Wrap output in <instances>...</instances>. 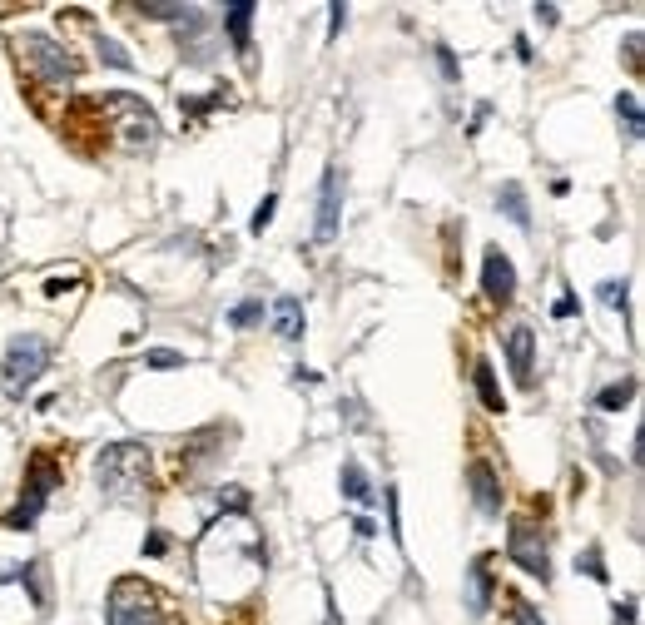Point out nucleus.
I'll return each mask as SVG.
<instances>
[{
  "label": "nucleus",
  "mask_w": 645,
  "mask_h": 625,
  "mask_svg": "<svg viewBox=\"0 0 645 625\" xmlns=\"http://www.w3.org/2000/svg\"><path fill=\"white\" fill-rule=\"evenodd\" d=\"M601 298H606L611 308H626V283H601Z\"/></svg>",
  "instance_id": "29"
},
{
  "label": "nucleus",
  "mask_w": 645,
  "mask_h": 625,
  "mask_svg": "<svg viewBox=\"0 0 645 625\" xmlns=\"http://www.w3.org/2000/svg\"><path fill=\"white\" fill-rule=\"evenodd\" d=\"M507 601H512V621L516 625H546L541 621V611H536L531 601H521V596H507Z\"/></svg>",
  "instance_id": "23"
},
{
  "label": "nucleus",
  "mask_w": 645,
  "mask_h": 625,
  "mask_svg": "<svg viewBox=\"0 0 645 625\" xmlns=\"http://www.w3.org/2000/svg\"><path fill=\"white\" fill-rule=\"evenodd\" d=\"M338 219H343V169H323V189H318V224H313V239L318 244H333L338 239Z\"/></svg>",
  "instance_id": "8"
},
{
  "label": "nucleus",
  "mask_w": 645,
  "mask_h": 625,
  "mask_svg": "<svg viewBox=\"0 0 645 625\" xmlns=\"http://www.w3.org/2000/svg\"><path fill=\"white\" fill-rule=\"evenodd\" d=\"M338 487H343V497L358 501V506H368V501H373V482H368V472H363L358 462H343V477H338Z\"/></svg>",
  "instance_id": "16"
},
{
  "label": "nucleus",
  "mask_w": 645,
  "mask_h": 625,
  "mask_svg": "<svg viewBox=\"0 0 645 625\" xmlns=\"http://www.w3.org/2000/svg\"><path fill=\"white\" fill-rule=\"evenodd\" d=\"M626 65H631V70H641V30H631V35H626Z\"/></svg>",
  "instance_id": "28"
},
{
  "label": "nucleus",
  "mask_w": 645,
  "mask_h": 625,
  "mask_svg": "<svg viewBox=\"0 0 645 625\" xmlns=\"http://www.w3.org/2000/svg\"><path fill=\"white\" fill-rule=\"evenodd\" d=\"M616 625H636V601H621L616 606Z\"/></svg>",
  "instance_id": "31"
},
{
  "label": "nucleus",
  "mask_w": 645,
  "mask_h": 625,
  "mask_svg": "<svg viewBox=\"0 0 645 625\" xmlns=\"http://www.w3.org/2000/svg\"><path fill=\"white\" fill-rule=\"evenodd\" d=\"M105 621L110 625H169V616H164V601H159V591H154L149 581L125 576V581L110 586V611H105Z\"/></svg>",
  "instance_id": "3"
},
{
  "label": "nucleus",
  "mask_w": 645,
  "mask_h": 625,
  "mask_svg": "<svg viewBox=\"0 0 645 625\" xmlns=\"http://www.w3.org/2000/svg\"><path fill=\"white\" fill-rule=\"evenodd\" d=\"M576 566H581V571H586L591 581H611V571H606V561H601V551H596V546H591V551H586V556H581Z\"/></svg>",
  "instance_id": "21"
},
{
  "label": "nucleus",
  "mask_w": 645,
  "mask_h": 625,
  "mask_svg": "<svg viewBox=\"0 0 645 625\" xmlns=\"http://www.w3.org/2000/svg\"><path fill=\"white\" fill-rule=\"evenodd\" d=\"M631 397H636V377H621V382H611V387L596 392V407H601V412H621Z\"/></svg>",
  "instance_id": "18"
},
{
  "label": "nucleus",
  "mask_w": 645,
  "mask_h": 625,
  "mask_svg": "<svg viewBox=\"0 0 645 625\" xmlns=\"http://www.w3.org/2000/svg\"><path fill=\"white\" fill-rule=\"evenodd\" d=\"M551 313H556V318H571V313H576V298H561V303H556Z\"/></svg>",
  "instance_id": "35"
},
{
  "label": "nucleus",
  "mask_w": 645,
  "mask_h": 625,
  "mask_svg": "<svg viewBox=\"0 0 645 625\" xmlns=\"http://www.w3.org/2000/svg\"><path fill=\"white\" fill-rule=\"evenodd\" d=\"M273 328H278L283 343H298V338H303V303H298L293 293H283V298L273 303Z\"/></svg>",
  "instance_id": "13"
},
{
  "label": "nucleus",
  "mask_w": 645,
  "mask_h": 625,
  "mask_svg": "<svg viewBox=\"0 0 645 625\" xmlns=\"http://www.w3.org/2000/svg\"><path fill=\"white\" fill-rule=\"evenodd\" d=\"M149 368H184V353H169V348H154L149 358H144Z\"/></svg>",
  "instance_id": "26"
},
{
  "label": "nucleus",
  "mask_w": 645,
  "mask_h": 625,
  "mask_svg": "<svg viewBox=\"0 0 645 625\" xmlns=\"http://www.w3.org/2000/svg\"><path fill=\"white\" fill-rule=\"evenodd\" d=\"M467 482H472V501H477L487 516L502 511V482H497V472H492L487 462H472V467H467Z\"/></svg>",
  "instance_id": "12"
},
{
  "label": "nucleus",
  "mask_w": 645,
  "mask_h": 625,
  "mask_svg": "<svg viewBox=\"0 0 645 625\" xmlns=\"http://www.w3.org/2000/svg\"><path fill=\"white\" fill-rule=\"evenodd\" d=\"M507 556L526 576H536L541 586L551 581V551H546V531L531 521V516H516L512 531H507Z\"/></svg>",
  "instance_id": "7"
},
{
  "label": "nucleus",
  "mask_w": 645,
  "mask_h": 625,
  "mask_svg": "<svg viewBox=\"0 0 645 625\" xmlns=\"http://www.w3.org/2000/svg\"><path fill=\"white\" fill-rule=\"evenodd\" d=\"M482 293L492 303H502V308L516 298V268L502 249H487V258H482Z\"/></svg>",
  "instance_id": "9"
},
{
  "label": "nucleus",
  "mask_w": 645,
  "mask_h": 625,
  "mask_svg": "<svg viewBox=\"0 0 645 625\" xmlns=\"http://www.w3.org/2000/svg\"><path fill=\"white\" fill-rule=\"evenodd\" d=\"M144 556H164V536H149L144 541Z\"/></svg>",
  "instance_id": "36"
},
{
  "label": "nucleus",
  "mask_w": 645,
  "mask_h": 625,
  "mask_svg": "<svg viewBox=\"0 0 645 625\" xmlns=\"http://www.w3.org/2000/svg\"><path fill=\"white\" fill-rule=\"evenodd\" d=\"M249 20H254V5H249V0L224 5V30H229L234 50H249Z\"/></svg>",
  "instance_id": "15"
},
{
  "label": "nucleus",
  "mask_w": 645,
  "mask_h": 625,
  "mask_svg": "<svg viewBox=\"0 0 645 625\" xmlns=\"http://www.w3.org/2000/svg\"><path fill=\"white\" fill-rule=\"evenodd\" d=\"M219 506H224V511H249V492H244V487H224V492H219Z\"/></svg>",
  "instance_id": "25"
},
{
  "label": "nucleus",
  "mask_w": 645,
  "mask_h": 625,
  "mask_svg": "<svg viewBox=\"0 0 645 625\" xmlns=\"http://www.w3.org/2000/svg\"><path fill=\"white\" fill-rule=\"evenodd\" d=\"M616 115H621V120H626V129H631V134H636V139H641V134H645V115H641V100H636V95H631V90H621V95H616Z\"/></svg>",
  "instance_id": "19"
},
{
  "label": "nucleus",
  "mask_w": 645,
  "mask_h": 625,
  "mask_svg": "<svg viewBox=\"0 0 645 625\" xmlns=\"http://www.w3.org/2000/svg\"><path fill=\"white\" fill-rule=\"evenodd\" d=\"M60 487V467L45 457V452H35L30 457V472H25V492H20V506L5 516L15 531H25V526H35V516L45 511V501H50V492Z\"/></svg>",
  "instance_id": "5"
},
{
  "label": "nucleus",
  "mask_w": 645,
  "mask_h": 625,
  "mask_svg": "<svg viewBox=\"0 0 645 625\" xmlns=\"http://www.w3.org/2000/svg\"><path fill=\"white\" fill-rule=\"evenodd\" d=\"M472 382H477V397H482V407H487V412H507V397H502L497 368H492L487 358H477V368H472Z\"/></svg>",
  "instance_id": "14"
},
{
  "label": "nucleus",
  "mask_w": 645,
  "mask_h": 625,
  "mask_svg": "<svg viewBox=\"0 0 645 625\" xmlns=\"http://www.w3.org/2000/svg\"><path fill=\"white\" fill-rule=\"evenodd\" d=\"M531 15H536V20H541V25H546V30H551V25H556V15H561V10H556V5H536V10H531Z\"/></svg>",
  "instance_id": "32"
},
{
  "label": "nucleus",
  "mask_w": 645,
  "mask_h": 625,
  "mask_svg": "<svg viewBox=\"0 0 645 625\" xmlns=\"http://www.w3.org/2000/svg\"><path fill=\"white\" fill-rule=\"evenodd\" d=\"M497 204H502V214L512 219L516 229H531V209H526V194H521V184H502V189H497Z\"/></svg>",
  "instance_id": "17"
},
{
  "label": "nucleus",
  "mask_w": 645,
  "mask_h": 625,
  "mask_svg": "<svg viewBox=\"0 0 645 625\" xmlns=\"http://www.w3.org/2000/svg\"><path fill=\"white\" fill-rule=\"evenodd\" d=\"M144 15H154V20H179V15H194V10H184V5H144Z\"/></svg>",
  "instance_id": "27"
},
{
  "label": "nucleus",
  "mask_w": 645,
  "mask_h": 625,
  "mask_svg": "<svg viewBox=\"0 0 645 625\" xmlns=\"http://www.w3.org/2000/svg\"><path fill=\"white\" fill-rule=\"evenodd\" d=\"M15 50H20L25 75H30V80H40V85H70V80H75V70H80V65L70 60V50H65L60 40L40 35V30L20 35V40H15Z\"/></svg>",
  "instance_id": "2"
},
{
  "label": "nucleus",
  "mask_w": 645,
  "mask_h": 625,
  "mask_svg": "<svg viewBox=\"0 0 645 625\" xmlns=\"http://www.w3.org/2000/svg\"><path fill=\"white\" fill-rule=\"evenodd\" d=\"M100 55H105V65H115V70H129V65H134L125 55V45H115V40H100Z\"/></svg>",
  "instance_id": "24"
},
{
  "label": "nucleus",
  "mask_w": 645,
  "mask_h": 625,
  "mask_svg": "<svg viewBox=\"0 0 645 625\" xmlns=\"http://www.w3.org/2000/svg\"><path fill=\"white\" fill-rule=\"evenodd\" d=\"M45 363H50V343L40 338V333H20V338H10V348H5V387L20 397L35 377L45 373Z\"/></svg>",
  "instance_id": "6"
},
{
  "label": "nucleus",
  "mask_w": 645,
  "mask_h": 625,
  "mask_svg": "<svg viewBox=\"0 0 645 625\" xmlns=\"http://www.w3.org/2000/svg\"><path fill=\"white\" fill-rule=\"evenodd\" d=\"M507 363H512L516 382H521V387H531V377H536V333H531L526 323L507 328Z\"/></svg>",
  "instance_id": "10"
},
{
  "label": "nucleus",
  "mask_w": 645,
  "mask_h": 625,
  "mask_svg": "<svg viewBox=\"0 0 645 625\" xmlns=\"http://www.w3.org/2000/svg\"><path fill=\"white\" fill-rule=\"evenodd\" d=\"M387 521H392V541H402V526H397V487H387Z\"/></svg>",
  "instance_id": "30"
},
{
  "label": "nucleus",
  "mask_w": 645,
  "mask_h": 625,
  "mask_svg": "<svg viewBox=\"0 0 645 625\" xmlns=\"http://www.w3.org/2000/svg\"><path fill=\"white\" fill-rule=\"evenodd\" d=\"M273 209H278V194H263V204H258L254 219H249V229H254V234H263V229L273 224Z\"/></svg>",
  "instance_id": "22"
},
{
  "label": "nucleus",
  "mask_w": 645,
  "mask_h": 625,
  "mask_svg": "<svg viewBox=\"0 0 645 625\" xmlns=\"http://www.w3.org/2000/svg\"><path fill=\"white\" fill-rule=\"evenodd\" d=\"M437 60H442V75H447V80H457V60H452V50H447V45L437 50Z\"/></svg>",
  "instance_id": "33"
},
{
  "label": "nucleus",
  "mask_w": 645,
  "mask_h": 625,
  "mask_svg": "<svg viewBox=\"0 0 645 625\" xmlns=\"http://www.w3.org/2000/svg\"><path fill=\"white\" fill-rule=\"evenodd\" d=\"M353 531H358V536H363V541H368V536H378V526H373V521H368V516H358V521H353Z\"/></svg>",
  "instance_id": "34"
},
{
  "label": "nucleus",
  "mask_w": 645,
  "mask_h": 625,
  "mask_svg": "<svg viewBox=\"0 0 645 625\" xmlns=\"http://www.w3.org/2000/svg\"><path fill=\"white\" fill-rule=\"evenodd\" d=\"M492 596H497L492 556H477V561L467 566V611H472V616H487V611H492Z\"/></svg>",
  "instance_id": "11"
},
{
  "label": "nucleus",
  "mask_w": 645,
  "mask_h": 625,
  "mask_svg": "<svg viewBox=\"0 0 645 625\" xmlns=\"http://www.w3.org/2000/svg\"><path fill=\"white\" fill-rule=\"evenodd\" d=\"M100 487L129 497V492H144L149 487V447L139 442H115L100 452Z\"/></svg>",
  "instance_id": "4"
},
{
  "label": "nucleus",
  "mask_w": 645,
  "mask_h": 625,
  "mask_svg": "<svg viewBox=\"0 0 645 625\" xmlns=\"http://www.w3.org/2000/svg\"><path fill=\"white\" fill-rule=\"evenodd\" d=\"M95 110L105 115V125L120 134V144H125V149H144V144H154V139H159V120H154V110H149L139 95H129V90H105V100H95Z\"/></svg>",
  "instance_id": "1"
},
{
  "label": "nucleus",
  "mask_w": 645,
  "mask_h": 625,
  "mask_svg": "<svg viewBox=\"0 0 645 625\" xmlns=\"http://www.w3.org/2000/svg\"><path fill=\"white\" fill-rule=\"evenodd\" d=\"M258 318H263V303H258V298H249V303H239V308L229 313V323H234V328H254Z\"/></svg>",
  "instance_id": "20"
}]
</instances>
